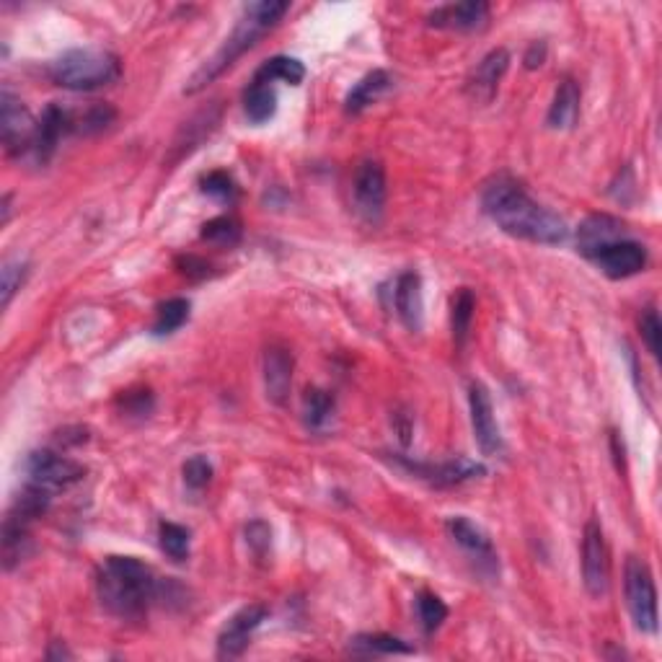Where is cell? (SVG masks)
<instances>
[{
  "instance_id": "6da1fadb",
  "label": "cell",
  "mask_w": 662,
  "mask_h": 662,
  "mask_svg": "<svg viewBox=\"0 0 662 662\" xmlns=\"http://www.w3.org/2000/svg\"><path fill=\"white\" fill-rule=\"evenodd\" d=\"M481 207L507 236L523 238L531 244L556 246L564 244L569 236L564 218H559L549 207L538 205L531 194L525 192L523 184L507 174L494 176L492 182L484 184Z\"/></svg>"
},
{
  "instance_id": "7a4b0ae2",
  "label": "cell",
  "mask_w": 662,
  "mask_h": 662,
  "mask_svg": "<svg viewBox=\"0 0 662 662\" xmlns=\"http://www.w3.org/2000/svg\"><path fill=\"white\" fill-rule=\"evenodd\" d=\"M101 606L122 621H140L166 590L156 572L132 556H107L96 577Z\"/></svg>"
},
{
  "instance_id": "3957f363",
  "label": "cell",
  "mask_w": 662,
  "mask_h": 662,
  "mask_svg": "<svg viewBox=\"0 0 662 662\" xmlns=\"http://www.w3.org/2000/svg\"><path fill=\"white\" fill-rule=\"evenodd\" d=\"M288 11L290 3H285V0H257V3H249V6L244 8V13H241V19H238L231 37L225 39L223 47L189 78L184 94H197V91H202L205 86H210L215 78H220L225 70L233 68L238 57L246 55L269 29H275Z\"/></svg>"
},
{
  "instance_id": "277c9868",
  "label": "cell",
  "mask_w": 662,
  "mask_h": 662,
  "mask_svg": "<svg viewBox=\"0 0 662 662\" xmlns=\"http://www.w3.org/2000/svg\"><path fill=\"white\" fill-rule=\"evenodd\" d=\"M122 75L119 57L99 47H75L52 60L50 78L68 91H96Z\"/></svg>"
},
{
  "instance_id": "5b68a950",
  "label": "cell",
  "mask_w": 662,
  "mask_h": 662,
  "mask_svg": "<svg viewBox=\"0 0 662 662\" xmlns=\"http://www.w3.org/2000/svg\"><path fill=\"white\" fill-rule=\"evenodd\" d=\"M624 590L626 606H629L631 621L642 634H655L657 631V590L652 572L647 562L629 556L624 569Z\"/></svg>"
},
{
  "instance_id": "8992f818",
  "label": "cell",
  "mask_w": 662,
  "mask_h": 662,
  "mask_svg": "<svg viewBox=\"0 0 662 662\" xmlns=\"http://www.w3.org/2000/svg\"><path fill=\"white\" fill-rule=\"evenodd\" d=\"M24 469L26 481H32V484H37V487L47 489V492L52 494L65 492V489H70L86 476V469H83L81 463L63 456V453H57V450L47 448L29 453Z\"/></svg>"
},
{
  "instance_id": "52a82bcc",
  "label": "cell",
  "mask_w": 662,
  "mask_h": 662,
  "mask_svg": "<svg viewBox=\"0 0 662 662\" xmlns=\"http://www.w3.org/2000/svg\"><path fill=\"white\" fill-rule=\"evenodd\" d=\"M582 582L593 598H603L611 588V556L598 518L588 520L582 536Z\"/></svg>"
},
{
  "instance_id": "ba28073f",
  "label": "cell",
  "mask_w": 662,
  "mask_h": 662,
  "mask_svg": "<svg viewBox=\"0 0 662 662\" xmlns=\"http://www.w3.org/2000/svg\"><path fill=\"white\" fill-rule=\"evenodd\" d=\"M34 132H37V119L29 114L19 96H13L8 88H3V94H0V138H3L8 153L29 156Z\"/></svg>"
},
{
  "instance_id": "9c48e42d",
  "label": "cell",
  "mask_w": 662,
  "mask_h": 662,
  "mask_svg": "<svg viewBox=\"0 0 662 662\" xmlns=\"http://www.w3.org/2000/svg\"><path fill=\"white\" fill-rule=\"evenodd\" d=\"M588 259L611 280H626V277L639 275L647 267V249L631 238H619V241L595 249Z\"/></svg>"
},
{
  "instance_id": "30bf717a",
  "label": "cell",
  "mask_w": 662,
  "mask_h": 662,
  "mask_svg": "<svg viewBox=\"0 0 662 662\" xmlns=\"http://www.w3.org/2000/svg\"><path fill=\"white\" fill-rule=\"evenodd\" d=\"M352 192H355V210L360 218L368 223H378L386 207V171L378 161H363L357 166L355 179H352Z\"/></svg>"
},
{
  "instance_id": "8fae6325",
  "label": "cell",
  "mask_w": 662,
  "mask_h": 662,
  "mask_svg": "<svg viewBox=\"0 0 662 662\" xmlns=\"http://www.w3.org/2000/svg\"><path fill=\"white\" fill-rule=\"evenodd\" d=\"M264 619H267V608L259 606V603H251V606L233 613L218 634L220 660H236V657L244 655L254 631L264 624Z\"/></svg>"
},
{
  "instance_id": "7c38bea8",
  "label": "cell",
  "mask_w": 662,
  "mask_h": 662,
  "mask_svg": "<svg viewBox=\"0 0 662 662\" xmlns=\"http://www.w3.org/2000/svg\"><path fill=\"white\" fill-rule=\"evenodd\" d=\"M65 135H73V112L65 109L63 104H50L42 112V117L37 119V132H34L32 150H29L34 163L37 166L50 163V158L55 156L57 145H60Z\"/></svg>"
},
{
  "instance_id": "4fadbf2b",
  "label": "cell",
  "mask_w": 662,
  "mask_h": 662,
  "mask_svg": "<svg viewBox=\"0 0 662 662\" xmlns=\"http://www.w3.org/2000/svg\"><path fill=\"white\" fill-rule=\"evenodd\" d=\"M469 409H471V427L474 438L479 443L484 456H494L502 450V435L497 417H494L492 396H489L484 383H471L469 386Z\"/></svg>"
},
{
  "instance_id": "5bb4252c",
  "label": "cell",
  "mask_w": 662,
  "mask_h": 662,
  "mask_svg": "<svg viewBox=\"0 0 662 662\" xmlns=\"http://www.w3.org/2000/svg\"><path fill=\"white\" fill-rule=\"evenodd\" d=\"M507 68H510V52L505 47H497V50L489 52L484 60L474 68V73L469 75V81H466V91L474 101L479 104H489L497 94V88H500L502 78H505Z\"/></svg>"
},
{
  "instance_id": "9a60e30c",
  "label": "cell",
  "mask_w": 662,
  "mask_h": 662,
  "mask_svg": "<svg viewBox=\"0 0 662 662\" xmlns=\"http://www.w3.org/2000/svg\"><path fill=\"white\" fill-rule=\"evenodd\" d=\"M406 469L412 471L419 479L430 481L435 487H456L469 479H479L484 474V466L481 463L469 461V458H456V461H445V463H412V461H401Z\"/></svg>"
},
{
  "instance_id": "2e32d148",
  "label": "cell",
  "mask_w": 662,
  "mask_h": 662,
  "mask_svg": "<svg viewBox=\"0 0 662 662\" xmlns=\"http://www.w3.org/2000/svg\"><path fill=\"white\" fill-rule=\"evenodd\" d=\"M489 21V6L484 0H469V3H453L432 11L427 24L435 29H450V32H476L484 29Z\"/></svg>"
},
{
  "instance_id": "e0dca14e",
  "label": "cell",
  "mask_w": 662,
  "mask_h": 662,
  "mask_svg": "<svg viewBox=\"0 0 662 662\" xmlns=\"http://www.w3.org/2000/svg\"><path fill=\"white\" fill-rule=\"evenodd\" d=\"M293 352L275 344L264 352V391L272 404L282 406L290 399L293 386Z\"/></svg>"
},
{
  "instance_id": "ac0fdd59",
  "label": "cell",
  "mask_w": 662,
  "mask_h": 662,
  "mask_svg": "<svg viewBox=\"0 0 662 662\" xmlns=\"http://www.w3.org/2000/svg\"><path fill=\"white\" fill-rule=\"evenodd\" d=\"M445 531H448V536L453 538L463 551H469L476 562L484 564V567L497 569V551H494L492 546V538L481 531L479 525L471 523V520L463 518V515H453V518H448V523H445Z\"/></svg>"
},
{
  "instance_id": "d6986e66",
  "label": "cell",
  "mask_w": 662,
  "mask_h": 662,
  "mask_svg": "<svg viewBox=\"0 0 662 662\" xmlns=\"http://www.w3.org/2000/svg\"><path fill=\"white\" fill-rule=\"evenodd\" d=\"M394 306L406 329H422V321H425V300H422V280H419L417 272H404V275L396 280Z\"/></svg>"
},
{
  "instance_id": "ffe728a7",
  "label": "cell",
  "mask_w": 662,
  "mask_h": 662,
  "mask_svg": "<svg viewBox=\"0 0 662 662\" xmlns=\"http://www.w3.org/2000/svg\"><path fill=\"white\" fill-rule=\"evenodd\" d=\"M626 225L619 218H611V215H590L585 223L580 225L577 231V246H580L582 257H590L595 249L600 246L611 244V241H619L624 236Z\"/></svg>"
},
{
  "instance_id": "44dd1931",
  "label": "cell",
  "mask_w": 662,
  "mask_h": 662,
  "mask_svg": "<svg viewBox=\"0 0 662 662\" xmlns=\"http://www.w3.org/2000/svg\"><path fill=\"white\" fill-rule=\"evenodd\" d=\"M577 114H580V86L572 78H564L556 88L554 101L546 114V125L551 130H569V127H575Z\"/></svg>"
},
{
  "instance_id": "7402d4cb",
  "label": "cell",
  "mask_w": 662,
  "mask_h": 662,
  "mask_svg": "<svg viewBox=\"0 0 662 662\" xmlns=\"http://www.w3.org/2000/svg\"><path fill=\"white\" fill-rule=\"evenodd\" d=\"M391 83L394 81H391V75H388L386 70H373V73H368L365 78H360V81L352 86L350 94H347V99H344L347 114H360L363 109H368L370 104H375V101L386 94Z\"/></svg>"
},
{
  "instance_id": "603a6c76",
  "label": "cell",
  "mask_w": 662,
  "mask_h": 662,
  "mask_svg": "<svg viewBox=\"0 0 662 662\" xmlns=\"http://www.w3.org/2000/svg\"><path fill=\"white\" fill-rule=\"evenodd\" d=\"M32 551V536L29 525L16 518H6L3 523V567L11 572L16 564H21Z\"/></svg>"
},
{
  "instance_id": "cb8c5ba5",
  "label": "cell",
  "mask_w": 662,
  "mask_h": 662,
  "mask_svg": "<svg viewBox=\"0 0 662 662\" xmlns=\"http://www.w3.org/2000/svg\"><path fill=\"white\" fill-rule=\"evenodd\" d=\"M244 112L246 117H249L251 125H264V122H269V119L275 117L277 112L275 86L251 81L249 88L244 91Z\"/></svg>"
},
{
  "instance_id": "d4e9b609",
  "label": "cell",
  "mask_w": 662,
  "mask_h": 662,
  "mask_svg": "<svg viewBox=\"0 0 662 662\" xmlns=\"http://www.w3.org/2000/svg\"><path fill=\"white\" fill-rule=\"evenodd\" d=\"M303 78H306V65L300 63V60H295V57H285V55L272 57V60H267V63L254 73V81L269 83V86L277 81L288 83V86H300Z\"/></svg>"
},
{
  "instance_id": "484cf974",
  "label": "cell",
  "mask_w": 662,
  "mask_h": 662,
  "mask_svg": "<svg viewBox=\"0 0 662 662\" xmlns=\"http://www.w3.org/2000/svg\"><path fill=\"white\" fill-rule=\"evenodd\" d=\"M350 650L355 655L363 657H378V655H412L414 647L406 644L404 639H396L391 634H360L350 642Z\"/></svg>"
},
{
  "instance_id": "4316f807",
  "label": "cell",
  "mask_w": 662,
  "mask_h": 662,
  "mask_svg": "<svg viewBox=\"0 0 662 662\" xmlns=\"http://www.w3.org/2000/svg\"><path fill=\"white\" fill-rule=\"evenodd\" d=\"M73 112V135H96V132L107 130L114 122V109L109 104L94 101L86 109H70Z\"/></svg>"
},
{
  "instance_id": "83f0119b",
  "label": "cell",
  "mask_w": 662,
  "mask_h": 662,
  "mask_svg": "<svg viewBox=\"0 0 662 662\" xmlns=\"http://www.w3.org/2000/svg\"><path fill=\"white\" fill-rule=\"evenodd\" d=\"M476 298L469 288H461L453 295V306H450V326H453V339L458 347L466 344V337L471 331V321H474Z\"/></svg>"
},
{
  "instance_id": "f1b7e54d",
  "label": "cell",
  "mask_w": 662,
  "mask_h": 662,
  "mask_svg": "<svg viewBox=\"0 0 662 662\" xmlns=\"http://www.w3.org/2000/svg\"><path fill=\"white\" fill-rule=\"evenodd\" d=\"M189 300L187 298H169L163 300L156 308V321H153V334L156 337H166L174 334L176 329H182L189 321Z\"/></svg>"
},
{
  "instance_id": "f546056e",
  "label": "cell",
  "mask_w": 662,
  "mask_h": 662,
  "mask_svg": "<svg viewBox=\"0 0 662 662\" xmlns=\"http://www.w3.org/2000/svg\"><path fill=\"white\" fill-rule=\"evenodd\" d=\"M158 541H161V551L169 556L171 562L182 564L189 559V549H192V533L179 523H161L158 525Z\"/></svg>"
},
{
  "instance_id": "4dcf8cb0",
  "label": "cell",
  "mask_w": 662,
  "mask_h": 662,
  "mask_svg": "<svg viewBox=\"0 0 662 662\" xmlns=\"http://www.w3.org/2000/svg\"><path fill=\"white\" fill-rule=\"evenodd\" d=\"M303 406H306V425L311 430H324L326 422L334 414V396L324 388H308L306 399H303Z\"/></svg>"
},
{
  "instance_id": "1f68e13d",
  "label": "cell",
  "mask_w": 662,
  "mask_h": 662,
  "mask_svg": "<svg viewBox=\"0 0 662 662\" xmlns=\"http://www.w3.org/2000/svg\"><path fill=\"white\" fill-rule=\"evenodd\" d=\"M200 238L215 246H236L241 241V223L231 218V215H220V218L207 220L202 225Z\"/></svg>"
},
{
  "instance_id": "d6a6232c",
  "label": "cell",
  "mask_w": 662,
  "mask_h": 662,
  "mask_svg": "<svg viewBox=\"0 0 662 662\" xmlns=\"http://www.w3.org/2000/svg\"><path fill=\"white\" fill-rule=\"evenodd\" d=\"M417 613L425 634H432V631H438L440 626H443V621L448 619V606L440 600V595L425 590V593L417 595Z\"/></svg>"
},
{
  "instance_id": "836d02e7",
  "label": "cell",
  "mask_w": 662,
  "mask_h": 662,
  "mask_svg": "<svg viewBox=\"0 0 662 662\" xmlns=\"http://www.w3.org/2000/svg\"><path fill=\"white\" fill-rule=\"evenodd\" d=\"M29 277V262L21 257L16 259H6L3 262V269H0V290H3V308L11 306L13 295L19 293L21 285Z\"/></svg>"
},
{
  "instance_id": "e575fe53",
  "label": "cell",
  "mask_w": 662,
  "mask_h": 662,
  "mask_svg": "<svg viewBox=\"0 0 662 662\" xmlns=\"http://www.w3.org/2000/svg\"><path fill=\"white\" fill-rule=\"evenodd\" d=\"M200 189L202 194L207 197H213V200L220 202H233L238 194L236 182H233L231 174H225V171H210L200 179Z\"/></svg>"
},
{
  "instance_id": "d590c367",
  "label": "cell",
  "mask_w": 662,
  "mask_h": 662,
  "mask_svg": "<svg viewBox=\"0 0 662 662\" xmlns=\"http://www.w3.org/2000/svg\"><path fill=\"white\" fill-rule=\"evenodd\" d=\"M184 484H187L192 492H202V489L213 481V463L207 461L205 456H192L184 463Z\"/></svg>"
},
{
  "instance_id": "8d00e7d4",
  "label": "cell",
  "mask_w": 662,
  "mask_h": 662,
  "mask_svg": "<svg viewBox=\"0 0 662 662\" xmlns=\"http://www.w3.org/2000/svg\"><path fill=\"white\" fill-rule=\"evenodd\" d=\"M639 329H642V339H644V344H647V350L652 352V357H660L662 324H660V316H657L655 306L644 308L642 319H639Z\"/></svg>"
},
{
  "instance_id": "74e56055",
  "label": "cell",
  "mask_w": 662,
  "mask_h": 662,
  "mask_svg": "<svg viewBox=\"0 0 662 662\" xmlns=\"http://www.w3.org/2000/svg\"><path fill=\"white\" fill-rule=\"evenodd\" d=\"M246 544L257 556H264L272 544V531L264 520H254V523L246 525Z\"/></svg>"
},
{
  "instance_id": "f35d334b",
  "label": "cell",
  "mask_w": 662,
  "mask_h": 662,
  "mask_svg": "<svg viewBox=\"0 0 662 662\" xmlns=\"http://www.w3.org/2000/svg\"><path fill=\"white\" fill-rule=\"evenodd\" d=\"M122 409H125L127 414H138V417H143V414H148L150 409H153V396H150V391H127L125 396H122Z\"/></svg>"
},
{
  "instance_id": "ab89813d",
  "label": "cell",
  "mask_w": 662,
  "mask_h": 662,
  "mask_svg": "<svg viewBox=\"0 0 662 662\" xmlns=\"http://www.w3.org/2000/svg\"><path fill=\"white\" fill-rule=\"evenodd\" d=\"M176 267H179V272L187 275L189 280H205V277H210V269H213L200 257H182L176 262Z\"/></svg>"
},
{
  "instance_id": "60d3db41",
  "label": "cell",
  "mask_w": 662,
  "mask_h": 662,
  "mask_svg": "<svg viewBox=\"0 0 662 662\" xmlns=\"http://www.w3.org/2000/svg\"><path fill=\"white\" fill-rule=\"evenodd\" d=\"M546 60V44L544 42H533L531 47H528V52H525V68L528 70H536L541 68Z\"/></svg>"
},
{
  "instance_id": "b9f144b4",
  "label": "cell",
  "mask_w": 662,
  "mask_h": 662,
  "mask_svg": "<svg viewBox=\"0 0 662 662\" xmlns=\"http://www.w3.org/2000/svg\"><path fill=\"white\" fill-rule=\"evenodd\" d=\"M47 657H50V660H63V657H68V660H70V657H73V655H70V652L65 650V644L63 642H55V647H52V650L47 652Z\"/></svg>"
},
{
  "instance_id": "7bdbcfd3",
  "label": "cell",
  "mask_w": 662,
  "mask_h": 662,
  "mask_svg": "<svg viewBox=\"0 0 662 662\" xmlns=\"http://www.w3.org/2000/svg\"><path fill=\"white\" fill-rule=\"evenodd\" d=\"M8 220H11V197H3V225L8 223Z\"/></svg>"
}]
</instances>
